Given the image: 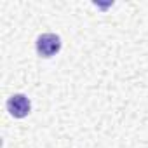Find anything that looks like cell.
Returning <instances> with one entry per match:
<instances>
[{"label":"cell","instance_id":"6da1fadb","mask_svg":"<svg viewBox=\"0 0 148 148\" xmlns=\"http://www.w3.org/2000/svg\"><path fill=\"white\" fill-rule=\"evenodd\" d=\"M35 49L40 58H52L61 51V38L56 33H42L35 42Z\"/></svg>","mask_w":148,"mask_h":148},{"label":"cell","instance_id":"7a4b0ae2","mask_svg":"<svg viewBox=\"0 0 148 148\" xmlns=\"http://www.w3.org/2000/svg\"><path fill=\"white\" fill-rule=\"evenodd\" d=\"M7 110L14 119H25L32 110V103L25 94H12L7 99Z\"/></svg>","mask_w":148,"mask_h":148}]
</instances>
